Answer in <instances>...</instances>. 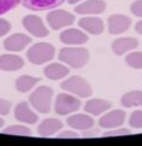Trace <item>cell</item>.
<instances>
[{
	"mask_svg": "<svg viewBox=\"0 0 142 146\" xmlns=\"http://www.w3.org/2000/svg\"><path fill=\"white\" fill-rule=\"evenodd\" d=\"M89 59V53L86 48L81 47H65L59 52V60L64 62L71 68H82L87 64Z\"/></svg>",
	"mask_w": 142,
	"mask_h": 146,
	"instance_id": "cell-1",
	"label": "cell"
},
{
	"mask_svg": "<svg viewBox=\"0 0 142 146\" xmlns=\"http://www.w3.org/2000/svg\"><path fill=\"white\" fill-rule=\"evenodd\" d=\"M54 52H55V50L51 44L39 42V44L33 45L28 50L27 57L33 64L41 65V64L46 63V62H50L53 59Z\"/></svg>",
	"mask_w": 142,
	"mask_h": 146,
	"instance_id": "cell-2",
	"label": "cell"
},
{
	"mask_svg": "<svg viewBox=\"0 0 142 146\" xmlns=\"http://www.w3.org/2000/svg\"><path fill=\"white\" fill-rule=\"evenodd\" d=\"M53 91L47 86H41L30 96V103L35 110L41 113H48L51 111V100Z\"/></svg>",
	"mask_w": 142,
	"mask_h": 146,
	"instance_id": "cell-3",
	"label": "cell"
},
{
	"mask_svg": "<svg viewBox=\"0 0 142 146\" xmlns=\"http://www.w3.org/2000/svg\"><path fill=\"white\" fill-rule=\"evenodd\" d=\"M61 88L64 91L71 92L81 98H88L93 93L92 87L89 86V83L80 76H71L70 79H67L66 81L61 83Z\"/></svg>",
	"mask_w": 142,
	"mask_h": 146,
	"instance_id": "cell-4",
	"label": "cell"
},
{
	"mask_svg": "<svg viewBox=\"0 0 142 146\" xmlns=\"http://www.w3.org/2000/svg\"><path fill=\"white\" fill-rule=\"evenodd\" d=\"M81 106V102L77 98L67 93H60L55 99V112L58 115H67L77 111Z\"/></svg>",
	"mask_w": 142,
	"mask_h": 146,
	"instance_id": "cell-5",
	"label": "cell"
},
{
	"mask_svg": "<svg viewBox=\"0 0 142 146\" xmlns=\"http://www.w3.org/2000/svg\"><path fill=\"white\" fill-rule=\"evenodd\" d=\"M75 21V16L64 10H55L47 15V22L53 30H59L63 27L71 25Z\"/></svg>",
	"mask_w": 142,
	"mask_h": 146,
	"instance_id": "cell-6",
	"label": "cell"
},
{
	"mask_svg": "<svg viewBox=\"0 0 142 146\" xmlns=\"http://www.w3.org/2000/svg\"><path fill=\"white\" fill-rule=\"evenodd\" d=\"M23 25L29 33H31L34 36H38V38H45L48 35V29L45 27L42 19L35 15L25 16L23 18Z\"/></svg>",
	"mask_w": 142,
	"mask_h": 146,
	"instance_id": "cell-7",
	"label": "cell"
},
{
	"mask_svg": "<svg viewBox=\"0 0 142 146\" xmlns=\"http://www.w3.org/2000/svg\"><path fill=\"white\" fill-rule=\"evenodd\" d=\"M131 21L125 15H112L108 17V32L116 35L124 33L129 29Z\"/></svg>",
	"mask_w": 142,
	"mask_h": 146,
	"instance_id": "cell-8",
	"label": "cell"
},
{
	"mask_svg": "<svg viewBox=\"0 0 142 146\" xmlns=\"http://www.w3.org/2000/svg\"><path fill=\"white\" fill-rule=\"evenodd\" d=\"M125 119V112L123 110H113L99 119V124L102 128H117L122 126Z\"/></svg>",
	"mask_w": 142,
	"mask_h": 146,
	"instance_id": "cell-9",
	"label": "cell"
},
{
	"mask_svg": "<svg viewBox=\"0 0 142 146\" xmlns=\"http://www.w3.org/2000/svg\"><path fill=\"white\" fill-rule=\"evenodd\" d=\"M106 4L102 0H88L75 7V12L80 15H98L105 11Z\"/></svg>",
	"mask_w": 142,
	"mask_h": 146,
	"instance_id": "cell-10",
	"label": "cell"
},
{
	"mask_svg": "<svg viewBox=\"0 0 142 146\" xmlns=\"http://www.w3.org/2000/svg\"><path fill=\"white\" fill-rule=\"evenodd\" d=\"M31 42V39L25 34H13L5 40L4 47L7 51H22L25 46H28Z\"/></svg>",
	"mask_w": 142,
	"mask_h": 146,
	"instance_id": "cell-11",
	"label": "cell"
},
{
	"mask_svg": "<svg viewBox=\"0 0 142 146\" xmlns=\"http://www.w3.org/2000/svg\"><path fill=\"white\" fill-rule=\"evenodd\" d=\"M60 41L66 45H82L88 41V36L78 29H66L60 34Z\"/></svg>",
	"mask_w": 142,
	"mask_h": 146,
	"instance_id": "cell-12",
	"label": "cell"
},
{
	"mask_svg": "<svg viewBox=\"0 0 142 146\" xmlns=\"http://www.w3.org/2000/svg\"><path fill=\"white\" fill-rule=\"evenodd\" d=\"M15 117L18 119L20 122H24V123H29V124H33L38 122V115L34 113L33 111L30 110V108L28 105L27 102H23V103H19L17 106H16V110H15Z\"/></svg>",
	"mask_w": 142,
	"mask_h": 146,
	"instance_id": "cell-13",
	"label": "cell"
},
{
	"mask_svg": "<svg viewBox=\"0 0 142 146\" xmlns=\"http://www.w3.org/2000/svg\"><path fill=\"white\" fill-rule=\"evenodd\" d=\"M65 0H23V5L33 11H44L59 6Z\"/></svg>",
	"mask_w": 142,
	"mask_h": 146,
	"instance_id": "cell-14",
	"label": "cell"
},
{
	"mask_svg": "<svg viewBox=\"0 0 142 146\" xmlns=\"http://www.w3.org/2000/svg\"><path fill=\"white\" fill-rule=\"evenodd\" d=\"M78 25L86 32L93 35H99L104 32V22L98 17H85L81 18Z\"/></svg>",
	"mask_w": 142,
	"mask_h": 146,
	"instance_id": "cell-15",
	"label": "cell"
},
{
	"mask_svg": "<svg viewBox=\"0 0 142 146\" xmlns=\"http://www.w3.org/2000/svg\"><path fill=\"white\" fill-rule=\"evenodd\" d=\"M139 46V41L134 38H120L113 41L112 50L116 56H122L130 50H135Z\"/></svg>",
	"mask_w": 142,
	"mask_h": 146,
	"instance_id": "cell-16",
	"label": "cell"
},
{
	"mask_svg": "<svg viewBox=\"0 0 142 146\" xmlns=\"http://www.w3.org/2000/svg\"><path fill=\"white\" fill-rule=\"evenodd\" d=\"M24 65L23 59L15 54H3L0 56V69L4 71L19 70Z\"/></svg>",
	"mask_w": 142,
	"mask_h": 146,
	"instance_id": "cell-17",
	"label": "cell"
},
{
	"mask_svg": "<svg viewBox=\"0 0 142 146\" xmlns=\"http://www.w3.org/2000/svg\"><path fill=\"white\" fill-rule=\"evenodd\" d=\"M66 123L69 124L71 128L87 130L94 126V119L90 116H88V115L78 113V115H73V116L67 118Z\"/></svg>",
	"mask_w": 142,
	"mask_h": 146,
	"instance_id": "cell-18",
	"label": "cell"
},
{
	"mask_svg": "<svg viewBox=\"0 0 142 146\" xmlns=\"http://www.w3.org/2000/svg\"><path fill=\"white\" fill-rule=\"evenodd\" d=\"M111 108V103L104 99H92L88 100L85 105V111L88 113H92L93 116H99L100 113L105 112Z\"/></svg>",
	"mask_w": 142,
	"mask_h": 146,
	"instance_id": "cell-19",
	"label": "cell"
},
{
	"mask_svg": "<svg viewBox=\"0 0 142 146\" xmlns=\"http://www.w3.org/2000/svg\"><path fill=\"white\" fill-rule=\"evenodd\" d=\"M61 128H63V123L59 119L47 118L45 121H42V123L39 126L38 130H39V134L42 135V137H51V135L55 134Z\"/></svg>",
	"mask_w": 142,
	"mask_h": 146,
	"instance_id": "cell-20",
	"label": "cell"
},
{
	"mask_svg": "<svg viewBox=\"0 0 142 146\" xmlns=\"http://www.w3.org/2000/svg\"><path fill=\"white\" fill-rule=\"evenodd\" d=\"M69 74V69L59 63H52L45 68V75L50 80H60Z\"/></svg>",
	"mask_w": 142,
	"mask_h": 146,
	"instance_id": "cell-21",
	"label": "cell"
},
{
	"mask_svg": "<svg viewBox=\"0 0 142 146\" xmlns=\"http://www.w3.org/2000/svg\"><path fill=\"white\" fill-rule=\"evenodd\" d=\"M122 105L125 108L142 106V91H131L122 97Z\"/></svg>",
	"mask_w": 142,
	"mask_h": 146,
	"instance_id": "cell-22",
	"label": "cell"
},
{
	"mask_svg": "<svg viewBox=\"0 0 142 146\" xmlns=\"http://www.w3.org/2000/svg\"><path fill=\"white\" fill-rule=\"evenodd\" d=\"M39 81H40L39 77H33V76H29V75L19 76L17 79V81H16V88H17L19 92H22V93H27Z\"/></svg>",
	"mask_w": 142,
	"mask_h": 146,
	"instance_id": "cell-23",
	"label": "cell"
},
{
	"mask_svg": "<svg viewBox=\"0 0 142 146\" xmlns=\"http://www.w3.org/2000/svg\"><path fill=\"white\" fill-rule=\"evenodd\" d=\"M127 64L134 69H142V52H133L125 58Z\"/></svg>",
	"mask_w": 142,
	"mask_h": 146,
	"instance_id": "cell-24",
	"label": "cell"
},
{
	"mask_svg": "<svg viewBox=\"0 0 142 146\" xmlns=\"http://www.w3.org/2000/svg\"><path fill=\"white\" fill-rule=\"evenodd\" d=\"M3 133L4 134H11V135H20V137H29V135H31L30 130L27 127L18 126V124L7 127L6 129L3 130Z\"/></svg>",
	"mask_w": 142,
	"mask_h": 146,
	"instance_id": "cell-25",
	"label": "cell"
},
{
	"mask_svg": "<svg viewBox=\"0 0 142 146\" xmlns=\"http://www.w3.org/2000/svg\"><path fill=\"white\" fill-rule=\"evenodd\" d=\"M20 3V0H0V15L12 10Z\"/></svg>",
	"mask_w": 142,
	"mask_h": 146,
	"instance_id": "cell-26",
	"label": "cell"
},
{
	"mask_svg": "<svg viewBox=\"0 0 142 146\" xmlns=\"http://www.w3.org/2000/svg\"><path fill=\"white\" fill-rule=\"evenodd\" d=\"M129 124L133 128H142V111H134L131 113Z\"/></svg>",
	"mask_w": 142,
	"mask_h": 146,
	"instance_id": "cell-27",
	"label": "cell"
},
{
	"mask_svg": "<svg viewBox=\"0 0 142 146\" xmlns=\"http://www.w3.org/2000/svg\"><path fill=\"white\" fill-rule=\"evenodd\" d=\"M130 10H131V12H133L135 16L142 17V0H137V1L133 3Z\"/></svg>",
	"mask_w": 142,
	"mask_h": 146,
	"instance_id": "cell-28",
	"label": "cell"
},
{
	"mask_svg": "<svg viewBox=\"0 0 142 146\" xmlns=\"http://www.w3.org/2000/svg\"><path fill=\"white\" fill-rule=\"evenodd\" d=\"M130 130L129 129H117V130H110L104 134V137H118V135H129Z\"/></svg>",
	"mask_w": 142,
	"mask_h": 146,
	"instance_id": "cell-29",
	"label": "cell"
},
{
	"mask_svg": "<svg viewBox=\"0 0 142 146\" xmlns=\"http://www.w3.org/2000/svg\"><path fill=\"white\" fill-rule=\"evenodd\" d=\"M10 29H11V25H10V23L7 21L0 18V36L7 34L10 32Z\"/></svg>",
	"mask_w": 142,
	"mask_h": 146,
	"instance_id": "cell-30",
	"label": "cell"
},
{
	"mask_svg": "<svg viewBox=\"0 0 142 146\" xmlns=\"http://www.w3.org/2000/svg\"><path fill=\"white\" fill-rule=\"evenodd\" d=\"M11 109V103L0 99V115H7Z\"/></svg>",
	"mask_w": 142,
	"mask_h": 146,
	"instance_id": "cell-31",
	"label": "cell"
},
{
	"mask_svg": "<svg viewBox=\"0 0 142 146\" xmlns=\"http://www.w3.org/2000/svg\"><path fill=\"white\" fill-rule=\"evenodd\" d=\"M58 137L59 138H77L78 134L75 132H61Z\"/></svg>",
	"mask_w": 142,
	"mask_h": 146,
	"instance_id": "cell-32",
	"label": "cell"
},
{
	"mask_svg": "<svg viewBox=\"0 0 142 146\" xmlns=\"http://www.w3.org/2000/svg\"><path fill=\"white\" fill-rule=\"evenodd\" d=\"M135 30L139 34H142V21H140L139 23H136L135 25Z\"/></svg>",
	"mask_w": 142,
	"mask_h": 146,
	"instance_id": "cell-33",
	"label": "cell"
},
{
	"mask_svg": "<svg viewBox=\"0 0 142 146\" xmlns=\"http://www.w3.org/2000/svg\"><path fill=\"white\" fill-rule=\"evenodd\" d=\"M67 1H69V4H76L78 1H81V0H67Z\"/></svg>",
	"mask_w": 142,
	"mask_h": 146,
	"instance_id": "cell-34",
	"label": "cell"
},
{
	"mask_svg": "<svg viewBox=\"0 0 142 146\" xmlns=\"http://www.w3.org/2000/svg\"><path fill=\"white\" fill-rule=\"evenodd\" d=\"M3 124H4V121H3V119H1V118H0V128H1V127H3Z\"/></svg>",
	"mask_w": 142,
	"mask_h": 146,
	"instance_id": "cell-35",
	"label": "cell"
}]
</instances>
